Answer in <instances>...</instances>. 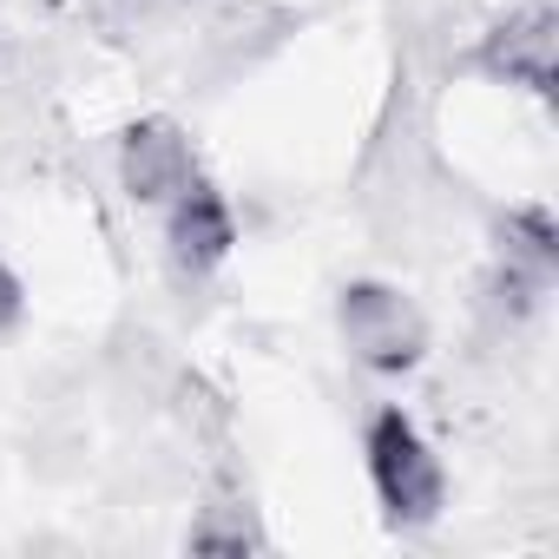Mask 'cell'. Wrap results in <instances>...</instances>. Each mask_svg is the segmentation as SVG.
I'll list each match as a JSON object with an SVG mask.
<instances>
[{
    "mask_svg": "<svg viewBox=\"0 0 559 559\" xmlns=\"http://www.w3.org/2000/svg\"><path fill=\"white\" fill-rule=\"evenodd\" d=\"M467 67H474L480 80H493V86H520V93H533V99H552V67H559V14L546 8V0H526V8L500 14V21L474 40Z\"/></svg>",
    "mask_w": 559,
    "mask_h": 559,
    "instance_id": "3957f363",
    "label": "cell"
},
{
    "mask_svg": "<svg viewBox=\"0 0 559 559\" xmlns=\"http://www.w3.org/2000/svg\"><path fill=\"white\" fill-rule=\"evenodd\" d=\"M185 546H191V552H257L263 533H257V520H250V500H243V493H211V500L198 507Z\"/></svg>",
    "mask_w": 559,
    "mask_h": 559,
    "instance_id": "52a82bcc",
    "label": "cell"
},
{
    "mask_svg": "<svg viewBox=\"0 0 559 559\" xmlns=\"http://www.w3.org/2000/svg\"><path fill=\"white\" fill-rule=\"evenodd\" d=\"M362 461H369V480H376V500H382L389 526L421 533V526L441 520L448 480H441V461H435V448L421 441L415 415H402L395 402L376 408L369 428H362Z\"/></svg>",
    "mask_w": 559,
    "mask_h": 559,
    "instance_id": "6da1fadb",
    "label": "cell"
},
{
    "mask_svg": "<svg viewBox=\"0 0 559 559\" xmlns=\"http://www.w3.org/2000/svg\"><path fill=\"white\" fill-rule=\"evenodd\" d=\"M493 257L552 276V270H559V224H552V211H546V204H513V211H500V217H493Z\"/></svg>",
    "mask_w": 559,
    "mask_h": 559,
    "instance_id": "8992f818",
    "label": "cell"
},
{
    "mask_svg": "<svg viewBox=\"0 0 559 559\" xmlns=\"http://www.w3.org/2000/svg\"><path fill=\"white\" fill-rule=\"evenodd\" d=\"M14 310H21V284L8 276V263H0V323H8Z\"/></svg>",
    "mask_w": 559,
    "mask_h": 559,
    "instance_id": "ba28073f",
    "label": "cell"
},
{
    "mask_svg": "<svg viewBox=\"0 0 559 559\" xmlns=\"http://www.w3.org/2000/svg\"><path fill=\"white\" fill-rule=\"evenodd\" d=\"M237 250V211L217 185L191 178L171 204H165V263L178 284H204V276Z\"/></svg>",
    "mask_w": 559,
    "mask_h": 559,
    "instance_id": "277c9868",
    "label": "cell"
},
{
    "mask_svg": "<svg viewBox=\"0 0 559 559\" xmlns=\"http://www.w3.org/2000/svg\"><path fill=\"white\" fill-rule=\"evenodd\" d=\"M191 178H198V158L178 119H132L119 132V191L132 204H171Z\"/></svg>",
    "mask_w": 559,
    "mask_h": 559,
    "instance_id": "5b68a950",
    "label": "cell"
},
{
    "mask_svg": "<svg viewBox=\"0 0 559 559\" xmlns=\"http://www.w3.org/2000/svg\"><path fill=\"white\" fill-rule=\"evenodd\" d=\"M336 330L369 376H415L428 362V317L376 276H356V284L336 290Z\"/></svg>",
    "mask_w": 559,
    "mask_h": 559,
    "instance_id": "7a4b0ae2",
    "label": "cell"
}]
</instances>
